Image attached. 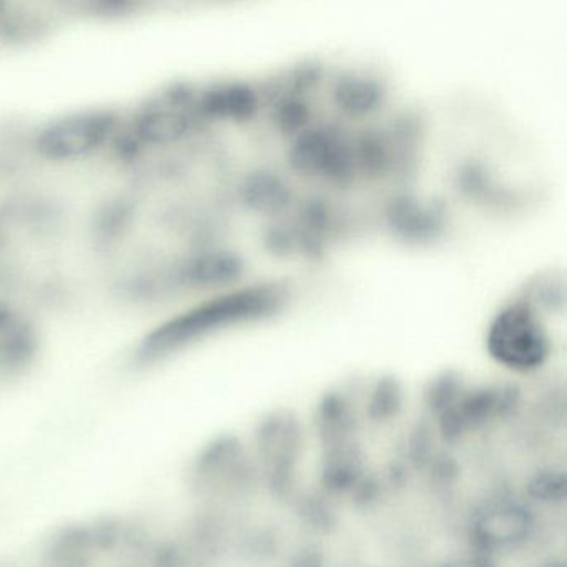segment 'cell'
Masks as SVG:
<instances>
[]
</instances>
